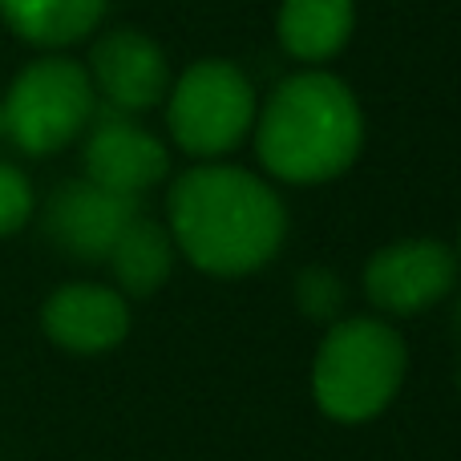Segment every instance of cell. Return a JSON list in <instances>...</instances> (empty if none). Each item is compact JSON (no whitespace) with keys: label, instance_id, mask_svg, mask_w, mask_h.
Masks as SVG:
<instances>
[{"label":"cell","instance_id":"obj_16","mask_svg":"<svg viewBox=\"0 0 461 461\" xmlns=\"http://www.w3.org/2000/svg\"><path fill=\"white\" fill-rule=\"evenodd\" d=\"M457 320H461V308H457Z\"/></svg>","mask_w":461,"mask_h":461},{"label":"cell","instance_id":"obj_1","mask_svg":"<svg viewBox=\"0 0 461 461\" xmlns=\"http://www.w3.org/2000/svg\"><path fill=\"white\" fill-rule=\"evenodd\" d=\"M170 239L211 276H247L279 251L287 211L263 178L239 167H194L175 178L167 199Z\"/></svg>","mask_w":461,"mask_h":461},{"label":"cell","instance_id":"obj_6","mask_svg":"<svg viewBox=\"0 0 461 461\" xmlns=\"http://www.w3.org/2000/svg\"><path fill=\"white\" fill-rule=\"evenodd\" d=\"M170 170L167 146L154 134H146L130 113L97 105L94 118L86 126V178L113 194H130L138 199L162 183Z\"/></svg>","mask_w":461,"mask_h":461},{"label":"cell","instance_id":"obj_7","mask_svg":"<svg viewBox=\"0 0 461 461\" xmlns=\"http://www.w3.org/2000/svg\"><path fill=\"white\" fill-rule=\"evenodd\" d=\"M457 284V255L433 239H405L381 247L365 267V292L381 312L413 316L449 295Z\"/></svg>","mask_w":461,"mask_h":461},{"label":"cell","instance_id":"obj_18","mask_svg":"<svg viewBox=\"0 0 461 461\" xmlns=\"http://www.w3.org/2000/svg\"><path fill=\"white\" fill-rule=\"evenodd\" d=\"M0 134H5V130H0Z\"/></svg>","mask_w":461,"mask_h":461},{"label":"cell","instance_id":"obj_14","mask_svg":"<svg viewBox=\"0 0 461 461\" xmlns=\"http://www.w3.org/2000/svg\"><path fill=\"white\" fill-rule=\"evenodd\" d=\"M32 215V186L16 167L0 162V235H13Z\"/></svg>","mask_w":461,"mask_h":461},{"label":"cell","instance_id":"obj_12","mask_svg":"<svg viewBox=\"0 0 461 461\" xmlns=\"http://www.w3.org/2000/svg\"><path fill=\"white\" fill-rule=\"evenodd\" d=\"M105 0H0V16L16 37L32 45H73L97 29Z\"/></svg>","mask_w":461,"mask_h":461},{"label":"cell","instance_id":"obj_13","mask_svg":"<svg viewBox=\"0 0 461 461\" xmlns=\"http://www.w3.org/2000/svg\"><path fill=\"white\" fill-rule=\"evenodd\" d=\"M110 267L113 279L122 284V292L130 295H150L167 284L170 267H175V239L167 227H158L154 219L138 215L134 223L118 235V243L110 247Z\"/></svg>","mask_w":461,"mask_h":461},{"label":"cell","instance_id":"obj_17","mask_svg":"<svg viewBox=\"0 0 461 461\" xmlns=\"http://www.w3.org/2000/svg\"><path fill=\"white\" fill-rule=\"evenodd\" d=\"M457 384H461V373H457Z\"/></svg>","mask_w":461,"mask_h":461},{"label":"cell","instance_id":"obj_15","mask_svg":"<svg viewBox=\"0 0 461 461\" xmlns=\"http://www.w3.org/2000/svg\"><path fill=\"white\" fill-rule=\"evenodd\" d=\"M295 295H300V308L308 312V316L328 320V316H336V308H340L344 287H340V279H336L332 271L312 267V271H303V276H300Z\"/></svg>","mask_w":461,"mask_h":461},{"label":"cell","instance_id":"obj_9","mask_svg":"<svg viewBox=\"0 0 461 461\" xmlns=\"http://www.w3.org/2000/svg\"><path fill=\"white\" fill-rule=\"evenodd\" d=\"M89 81L94 94H102V105L138 113L170 94V65L146 32L110 29L89 53Z\"/></svg>","mask_w":461,"mask_h":461},{"label":"cell","instance_id":"obj_8","mask_svg":"<svg viewBox=\"0 0 461 461\" xmlns=\"http://www.w3.org/2000/svg\"><path fill=\"white\" fill-rule=\"evenodd\" d=\"M138 219V199L113 194L105 186L77 178L53 191L45 207V230L65 255L97 263L110 255L118 235Z\"/></svg>","mask_w":461,"mask_h":461},{"label":"cell","instance_id":"obj_3","mask_svg":"<svg viewBox=\"0 0 461 461\" xmlns=\"http://www.w3.org/2000/svg\"><path fill=\"white\" fill-rule=\"evenodd\" d=\"M405 340L381 320H340L324 336L312 368V393L336 421L376 417L405 381Z\"/></svg>","mask_w":461,"mask_h":461},{"label":"cell","instance_id":"obj_10","mask_svg":"<svg viewBox=\"0 0 461 461\" xmlns=\"http://www.w3.org/2000/svg\"><path fill=\"white\" fill-rule=\"evenodd\" d=\"M41 324H45L49 340L69 352H105L126 340L130 308L113 287L65 284L45 300Z\"/></svg>","mask_w":461,"mask_h":461},{"label":"cell","instance_id":"obj_11","mask_svg":"<svg viewBox=\"0 0 461 461\" xmlns=\"http://www.w3.org/2000/svg\"><path fill=\"white\" fill-rule=\"evenodd\" d=\"M357 8L352 0H284L279 5V41L295 61H328L352 37Z\"/></svg>","mask_w":461,"mask_h":461},{"label":"cell","instance_id":"obj_4","mask_svg":"<svg viewBox=\"0 0 461 461\" xmlns=\"http://www.w3.org/2000/svg\"><path fill=\"white\" fill-rule=\"evenodd\" d=\"M94 110L97 94L89 73L69 57H45L8 86V97L0 105V130L24 154H53L89 126Z\"/></svg>","mask_w":461,"mask_h":461},{"label":"cell","instance_id":"obj_2","mask_svg":"<svg viewBox=\"0 0 461 461\" xmlns=\"http://www.w3.org/2000/svg\"><path fill=\"white\" fill-rule=\"evenodd\" d=\"M251 130L259 162L284 183H328L357 162L365 142L352 89L316 69L279 81Z\"/></svg>","mask_w":461,"mask_h":461},{"label":"cell","instance_id":"obj_5","mask_svg":"<svg viewBox=\"0 0 461 461\" xmlns=\"http://www.w3.org/2000/svg\"><path fill=\"white\" fill-rule=\"evenodd\" d=\"M170 138L194 158L235 150L255 126V89L230 61H194L167 94Z\"/></svg>","mask_w":461,"mask_h":461}]
</instances>
